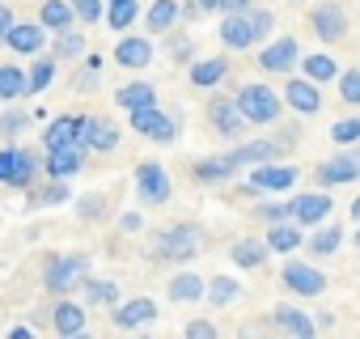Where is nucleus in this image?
Instances as JSON below:
<instances>
[{
  "mask_svg": "<svg viewBox=\"0 0 360 339\" xmlns=\"http://www.w3.org/2000/svg\"><path fill=\"white\" fill-rule=\"evenodd\" d=\"M127 127L153 144H174L183 136V110H165V106H140V110H127Z\"/></svg>",
  "mask_w": 360,
  "mask_h": 339,
  "instance_id": "nucleus-5",
  "label": "nucleus"
},
{
  "mask_svg": "<svg viewBox=\"0 0 360 339\" xmlns=\"http://www.w3.org/2000/svg\"><path fill=\"white\" fill-rule=\"evenodd\" d=\"M267 246L271 255H292L305 246V225L297 221H280V225H267Z\"/></svg>",
  "mask_w": 360,
  "mask_h": 339,
  "instance_id": "nucleus-32",
  "label": "nucleus"
},
{
  "mask_svg": "<svg viewBox=\"0 0 360 339\" xmlns=\"http://www.w3.org/2000/svg\"><path fill=\"white\" fill-rule=\"evenodd\" d=\"M72 9H77V22H81V26L106 22V0H72Z\"/></svg>",
  "mask_w": 360,
  "mask_h": 339,
  "instance_id": "nucleus-46",
  "label": "nucleus"
},
{
  "mask_svg": "<svg viewBox=\"0 0 360 339\" xmlns=\"http://www.w3.org/2000/svg\"><path fill=\"white\" fill-rule=\"evenodd\" d=\"M238 106H242V115H246V123L250 127H271V123H280V115H284V94H276L267 81H246V85H238Z\"/></svg>",
  "mask_w": 360,
  "mask_h": 339,
  "instance_id": "nucleus-4",
  "label": "nucleus"
},
{
  "mask_svg": "<svg viewBox=\"0 0 360 339\" xmlns=\"http://www.w3.org/2000/svg\"><path fill=\"white\" fill-rule=\"evenodd\" d=\"M233 174H242V170H238V161L229 157V148H225V153H212V157H200V161L191 165V179H195L200 187H225Z\"/></svg>",
  "mask_w": 360,
  "mask_h": 339,
  "instance_id": "nucleus-20",
  "label": "nucleus"
},
{
  "mask_svg": "<svg viewBox=\"0 0 360 339\" xmlns=\"http://www.w3.org/2000/svg\"><path fill=\"white\" fill-rule=\"evenodd\" d=\"M330 140H335L339 148L356 144V140H360V115H347V119H339V123L330 127Z\"/></svg>",
  "mask_w": 360,
  "mask_h": 339,
  "instance_id": "nucleus-47",
  "label": "nucleus"
},
{
  "mask_svg": "<svg viewBox=\"0 0 360 339\" xmlns=\"http://www.w3.org/2000/svg\"><path fill=\"white\" fill-rule=\"evenodd\" d=\"M284 102H288V110H297L301 119H309V115L322 110V85L309 81V77H288L284 81Z\"/></svg>",
  "mask_w": 360,
  "mask_h": 339,
  "instance_id": "nucleus-22",
  "label": "nucleus"
},
{
  "mask_svg": "<svg viewBox=\"0 0 360 339\" xmlns=\"http://www.w3.org/2000/svg\"><path fill=\"white\" fill-rule=\"evenodd\" d=\"M30 335H34L30 322H13V326H9V339H30Z\"/></svg>",
  "mask_w": 360,
  "mask_h": 339,
  "instance_id": "nucleus-56",
  "label": "nucleus"
},
{
  "mask_svg": "<svg viewBox=\"0 0 360 339\" xmlns=\"http://www.w3.org/2000/svg\"><path fill=\"white\" fill-rule=\"evenodd\" d=\"M131 191L140 208H165L174 200V183H169V170L161 161H140L136 174H131Z\"/></svg>",
  "mask_w": 360,
  "mask_h": 339,
  "instance_id": "nucleus-6",
  "label": "nucleus"
},
{
  "mask_svg": "<svg viewBox=\"0 0 360 339\" xmlns=\"http://www.w3.org/2000/svg\"><path fill=\"white\" fill-rule=\"evenodd\" d=\"M140 22V0H106V26L115 34H127Z\"/></svg>",
  "mask_w": 360,
  "mask_h": 339,
  "instance_id": "nucleus-40",
  "label": "nucleus"
},
{
  "mask_svg": "<svg viewBox=\"0 0 360 339\" xmlns=\"http://www.w3.org/2000/svg\"><path fill=\"white\" fill-rule=\"evenodd\" d=\"M94 271V263H89V255H81V250H56V255H47L43 259V288L51 293V297H72V293H81V284H85V276Z\"/></svg>",
  "mask_w": 360,
  "mask_h": 339,
  "instance_id": "nucleus-3",
  "label": "nucleus"
},
{
  "mask_svg": "<svg viewBox=\"0 0 360 339\" xmlns=\"http://www.w3.org/2000/svg\"><path fill=\"white\" fill-rule=\"evenodd\" d=\"M85 157H89V148L85 144H77V148H47V157H43V174L47 179H77L81 170H85Z\"/></svg>",
  "mask_w": 360,
  "mask_h": 339,
  "instance_id": "nucleus-26",
  "label": "nucleus"
},
{
  "mask_svg": "<svg viewBox=\"0 0 360 339\" xmlns=\"http://www.w3.org/2000/svg\"><path fill=\"white\" fill-rule=\"evenodd\" d=\"M72 217L81 225H102L110 217V204H106L102 191H85V196H72Z\"/></svg>",
  "mask_w": 360,
  "mask_h": 339,
  "instance_id": "nucleus-37",
  "label": "nucleus"
},
{
  "mask_svg": "<svg viewBox=\"0 0 360 339\" xmlns=\"http://www.w3.org/2000/svg\"><path fill=\"white\" fill-rule=\"evenodd\" d=\"M250 22H255L259 43H267V39H271V30H276V13H271V9H263V5H255V9H250Z\"/></svg>",
  "mask_w": 360,
  "mask_h": 339,
  "instance_id": "nucleus-49",
  "label": "nucleus"
},
{
  "mask_svg": "<svg viewBox=\"0 0 360 339\" xmlns=\"http://www.w3.org/2000/svg\"><path fill=\"white\" fill-rule=\"evenodd\" d=\"M157 301L153 297H127V301H119V305H110V322L119 326V331H140V326H148V322H157Z\"/></svg>",
  "mask_w": 360,
  "mask_h": 339,
  "instance_id": "nucleus-19",
  "label": "nucleus"
},
{
  "mask_svg": "<svg viewBox=\"0 0 360 339\" xmlns=\"http://www.w3.org/2000/svg\"><path fill=\"white\" fill-rule=\"evenodd\" d=\"M119 140H123V127H119L115 119H106V115H85V148H89V153L106 157V153L119 148Z\"/></svg>",
  "mask_w": 360,
  "mask_h": 339,
  "instance_id": "nucleus-25",
  "label": "nucleus"
},
{
  "mask_svg": "<svg viewBox=\"0 0 360 339\" xmlns=\"http://www.w3.org/2000/svg\"><path fill=\"white\" fill-rule=\"evenodd\" d=\"M81 297H85V305L89 309H110V305H119L123 301V293H119V284L110 280V276H85V284H81Z\"/></svg>",
  "mask_w": 360,
  "mask_h": 339,
  "instance_id": "nucleus-30",
  "label": "nucleus"
},
{
  "mask_svg": "<svg viewBox=\"0 0 360 339\" xmlns=\"http://www.w3.org/2000/svg\"><path fill=\"white\" fill-rule=\"evenodd\" d=\"M5 47H9L18 60H34V56H43V51L51 47V30H47L39 18H34V22H18V26L9 30Z\"/></svg>",
  "mask_w": 360,
  "mask_h": 339,
  "instance_id": "nucleus-13",
  "label": "nucleus"
},
{
  "mask_svg": "<svg viewBox=\"0 0 360 339\" xmlns=\"http://www.w3.org/2000/svg\"><path fill=\"white\" fill-rule=\"evenodd\" d=\"M26 127H30V110H22V106L0 110V140H22Z\"/></svg>",
  "mask_w": 360,
  "mask_h": 339,
  "instance_id": "nucleus-44",
  "label": "nucleus"
},
{
  "mask_svg": "<svg viewBox=\"0 0 360 339\" xmlns=\"http://www.w3.org/2000/svg\"><path fill=\"white\" fill-rule=\"evenodd\" d=\"M178 22H183V0H153V5L144 9V30H148L153 39L169 34Z\"/></svg>",
  "mask_w": 360,
  "mask_h": 339,
  "instance_id": "nucleus-28",
  "label": "nucleus"
},
{
  "mask_svg": "<svg viewBox=\"0 0 360 339\" xmlns=\"http://www.w3.org/2000/svg\"><path fill=\"white\" fill-rule=\"evenodd\" d=\"M72 204V191H68V179H39L34 187L22 191V212H43V208H64Z\"/></svg>",
  "mask_w": 360,
  "mask_h": 339,
  "instance_id": "nucleus-15",
  "label": "nucleus"
},
{
  "mask_svg": "<svg viewBox=\"0 0 360 339\" xmlns=\"http://www.w3.org/2000/svg\"><path fill=\"white\" fill-rule=\"evenodd\" d=\"M217 39L225 43V51H250V47H259V34H255L250 13H221Z\"/></svg>",
  "mask_w": 360,
  "mask_h": 339,
  "instance_id": "nucleus-21",
  "label": "nucleus"
},
{
  "mask_svg": "<svg viewBox=\"0 0 360 339\" xmlns=\"http://www.w3.org/2000/svg\"><path fill=\"white\" fill-rule=\"evenodd\" d=\"M288 148L280 140H233L229 157L238 161V170H250V165H263V161H280Z\"/></svg>",
  "mask_w": 360,
  "mask_h": 339,
  "instance_id": "nucleus-27",
  "label": "nucleus"
},
{
  "mask_svg": "<svg viewBox=\"0 0 360 339\" xmlns=\"http://www.w3.org/2000/svg\"><path fill=\"white\" fill-rule=\"evenodd\" d=\"M301 72L309 77V81H318V85H326V81H339V64L326 56V51H314V56H301Z\"/></svg>",
  "mask_w": 360,
  "mask_h": 339,
  "instance_id": "nucleus-43",
  "label": "nucleus"
},
{
  "mask_svg": "<svg viewBox=\"0 0 360 339\" xmlns=\"http://www.w3.org/2000/svg\"><path fill=\"white\" fill-rule=\"evenodd\" d=\"M18 26V18H13V9L9 5H0V47H5V39H9V30Z\"/></svg>",
  "mask_w": 360,
  "mask_h": 339,
  "instance_id": "nucleus-54",
  "label": "nucleus"
},
{
  "mask_svg": "<svg viewBox=\"0 0 360 339\" xmlns=\"http://www.w3.org/2000/svg\"><path fill=\"white\" fill-rule=\"evenodd\" d=\"M242 297V280L238 276H208V305L212 309H225V305H233Z\"/></svg>",
  "mask_w": 360,
  "mask_h": 339,
  "instance_id": "nucleus-42",
  "label": "nucleus"
},
{
  "mask_svg": "<svg viewBox=\"0 0 360 339\" xmlns=\"http://www.w3.org/2000/svg\"><path fill=\"white\" fill-rule=\"evenodd\" d=\"M297 5H301V0H297Z\"/></svg>",
  "mask_w": 360,
  "mask_h": 339,
  "instance_id": "nucleus-59",
  "label": "nucleus"
},
{
  "mask_svg": "<svg viewBox=\"0 0 360 339\" xmlns=\"http://www.w3.org/2000/svg\"><path fill=\"white\" fill-rule=\"evenodd\" d=\"M339 98L347 106H360V68H343L339 72Z\"/></svg>",
  "mask_w": 360,
  "mask_h": 339,
  "instance_id": "nucleus-48",
  "label": "nucleus"
},
{
  "mask_svg": "<svg viewBox=\"0 0 360 339\" xmlns=\"http://www.w3.org/2000/svg\"><path fill=\"white\" fill-rule=\"evenodd\" d=\"M280 284H284L292 297H322V293H326V271H318L314 263L288 259V263L280 267Z\"/></svg>",
  "mask_w": 360,
  "mask_h": 339,
  "instance_id": "nucleus-12",
  "label": "nucleus"
},
{
  "mask_svg": "<svg viewBox=\"0 0 360 339\" xmlns=\"http://www.w3.org/2000/svg\"><path fill=\"white\" fill-rule=\"evenodd\" d=\"M314 183L318 187H347V183H360V148L356 144H347V148H339L335 157H326V161H318L314 165Z\"/></svg>",
  "mask_w": 360,
  "mask_h": 339,
  "instance_id": "nucleus-8",
  "label": "nucleus"
},
{
  "mask_svg": "<svg viewBox=\"0 0 360 339\" xmlns=\"http://www.w3.org/2000/svg\"><path fill=\"white\" fill-rule=\"evenodd\" d=\"M259 68L263 72H276V77H288V72H297L301 68V43L297 39H267L263 47H259Z\"/></svg>",
  "mask_w": 360,
  "mask_h": 339,
  "instance_id": "nucleus-11",
  "label": "nucleus"
},
{
  "mask_svg": "<svg viewBox=\"0 0 360 339\" xmlns=\"http://www.w3.org/2000/svg\"><path fill=\"white\" fill-rule=\"evenodd\" d=\"M161 39H165V56H169L174 64L191 68V64L200 60V51H195V39H191L187 30H178V26H174V30H169V34H161Z\"/></svg>",
  "mask_w": 360,
  "mask_h": 339,
  "instance_id": "nucleus-39",
  "label": "nucleus"
},
{
  "mask_svg": "<svg viewBox=\"0 0 360 339\" xmlns=\"http://www.w3.org/2000/svg\"><path fill=\"white\" fill-rule=\"evenodd\" d=\"M259 326H263V331L292 335V339H309V335H318V318H309V314H305V309H297V305H276Z\"/></svg>",
  "mask_w": 360,
  "mask_h": 339,
  "instance_id": "nucleus-16",
  "label": "nucleus"
},
{
  "mask_svg": "<svg viewBox=\"0 0 360 339\" xmlns=\"http://www.w3.org/2000/svg\"><path fill=\"white\" fill-rule=\"evenodd\" d=\"M43 157L47 148H30V144H18V140H5L0 144V187L5 191H26L43 179Z\"/></svg>",
  "mask_w": 360,
  "mask_h": 339,
  "instance_id": "nucleus-2",
  "label": "nucleus"
},
{
  "mask_svg": "<svg viewBox=\"0 0 360 339\" xmlns=\"http://www.w3.org/2000/svg\"><path fill=\"white\" fill-rule=\"evenodd\" d=\"M246 179L263 191V196H284L301 183V170L288 165V161H263V165H250L246 170Z\"/></svg>",
  "mask_w": 360,
  "mask_h": 339,
  "instance_id": "nucleus-10",
  "label": "nucleus"
},
{
  "mask_svg": "<svg viewBox=\"0 0 360 339\" xmlns=\"http://www.w3.org/2000/svg\"><path fill=\"white\" fill-rule=\"evenodd\" d=\"M39 22H43L51 34L81 26V22H77V9H72V0H43V5H39Z\"/></svg>",
  "mask_w": 360,
  "mask_h": 339,
  "instance_id": "nucleus-34",
  "label": "nucleus"
},
{
  "mask_svg": "<svg viewBox=\"0 0 360 339\" xmlns=\"http://www.w3.org/2000/svg\"><path fill=\"white\" fill-rule=\"evenodd\" d=\"M267 255H271L267 238H238V242L229 246V259H233V267H242V271H259V267L267 263Z\"/></svg>",
  "mask_w": 360,
  "mask_h": 339,
  "instance_id": "nucleus-31",
  "label": "nucleus"
},
{
  "mask_svg": "<svg viewBox=\"0 0 360 339\" xmlns=\"http://www.w3.org/2000/svg\"><path fill=\"white\" fill-rule=\"evenodd\" d=\"M352 242H356V250H360V221H356V234H352Z\"/></svg>",
  "mask_w": 360,
  "mask_h": 339,
  "instance_id": "nucleus-58",
  "label": "nucleus"
},
{
  "mask_svg": "<svg viewBox=\"0 0 360 339\" xmlns=\"http://www.w3.org/2000/svg\"><path fill=\"white\" fill-rule=\"evenodd\" d=\"M183 335H187V339H217V322H212V318H191V322L183 326Z\"/></svg>",
  "mask_w": 360,
  "mask_h": 339,
  "instance_id": "nucleus-52",
  "label": "nucleus"
},
{
  "mask_svg": "<svg viewBox=\"0 0 360 339\" xmlns=\"http://www.w3.org/2000/svg\"><path fill=\"white\" fill-rule=\"evenodd\" d=\"M43 326H51L56 335H85V326H89V305H81V301H72V297H51L47 305H39V314H34Z\"/></svg>",
  "mask_w": 360,
  "mask_h": 339,
  "instance_id": "nucleus-7",
  "label": "nucleus"
},
{
  "mask_svg": "<svg viewBox=\"0 0 360 339\" xmlns=\"http://www.w3.org/2000/svg\"><path fill=\"white\" fill-rule=\"evenodd\" d=\"M56 68H60V60H56L51 51H43V56L30 60V98L47 94V89L56 85Z\"/></svg>",
  "mask_w": 360,
  "mask_h": 339,
  "instance_id": "nucleus-41",
  "label": "nucleus"
},
{
  "mask_svg": "<svg viewBox=\"0 0 360 339\" xmlns=\"http://www.w3.org/2000/svg\"><path fill=\"white\" fill-rule=\"evenodd\" d=\"M98 85H102V68H98V64H85V68L72 77V89H77V94H94Z\"/></svg>",
  "mask_w": 360,
  "mask_h": 339,
  "instance_id": "nucleus-50",
  "label": "nucleus"
},
{
  "mask_svg": "<svg viewBox=\"0 0 360 339\" xmlns=\"http://www.w3.org/2000/svg\"><path fill=\"white\" fill-rule=\"evenodd\" d=\"M309 30H314V39H322V43H343V34H347V13H343L339 0H322V5L309 9Z\"/></svg>",
  "mask_w": 360,
  "mask_h": 339,
  "instance_id": "nucleus-17",
  "label": "nucleus"
},
{
  "mask_svg": "<svg viewBox=\"0 0 360 339\" xmlns=\"http://www.w3.org/2000/svg\"><path fill=\"white\" fill-rule=\"evenodd\" d=\"M115 64L123 68V72H144L148 64H153V56H157V47H153V34H119V43H115Z\"/></svg>",
  "mask_w": 360,
  "mask_h": 339,
  "instance_id": "nucleus-14",
  "label": "nucleus"
},
{
  "mask_svg": "<svg viewBox=\"0 0 360 339\" xmlns=\"http://www.w3.org/2000/svg\"><path fill=\"white\" fill-rule=\"evenodd\" d=\"M89 51V39H85V30H60V34H51V56L60 60V64H68V60H81Z\"/></svg>",
  "mask_w": 360,
  "mask_h": 339,
  "instance_id": "nucleus-38",
  "label": "nucleus"
},
{
  "mask_svg": "<svg viewBox=\"0 0 360 339\" xmlns=\"http://www.w3.org/2000/svg\"><path fill=\"white\" fill-rule=\"evenodd\" d=\"M255 217H259L263 225H280V221H292V204H288V200H263V204L255 208Z\"/></svg>",
  "mask_w": 360,
  "mask_h": 339,
  "instance_id": "nucleus-45",
  "label": "nucleus"
},
{
  "mask_svg": "<svg viewBox=\"0 0 360 339\" xmlns=\"http://www.w3.org/2000/svg\"><path fill=\"white\" fill-rule=\"evenodd\" d=\"M339 242H343V225H314L309 234H305V250H309V259H326V255H335L339 250Z\"/></svg>",
  "mask_w": 360,
  "mask_h": 339,
  "instance_id": "nucleus-35",
  "label": "nucleus"
},
{
  "mask_svg": "<svg viewBox=\"0 0 360 339\" xmlns=\"http://www.w3.org/2000/svg\"><path fill=\"white\" fill-rule=\"evenodd\" d=\"M225 77H229V60L225 56H200L187 68L191 89H217V85H225Z\"/></svg>",
  "mask_w": 360,
  "mask_h": 339,
  "instance_id": "nucleus-29",
  "label": "nucleus"
},
{
  "mask_svg": "<svg viewBox=\"0 0 360 339\" xmlns=\"http://www.w3.org/2000/svg\"><path fill=\"white\" fill-rule=\"evenodd\" d=\"M204 119H208V127H212L221 140H242L246 127H250L246 115H242V106H238V98H225V94H212V98H208Z\"/></svg>",
  "mask_w": 360,
  "mask_h": 339,
  "instance_id": "nucleus-9",
  "label": "nucleus"
},
{
  "mask_svg": "<svg viewBox=\"0 0 360 339\" xmlns=\"http://www.w3.org/2000/svg\"><path fill=\"white\" fill-rule=\"evenodd\" d=\"M208 13H221V0H183V18L187 22H200Z\"/></svg>",
  "mask_w": 360,
  "mask_h": 339,
  "instance_id": "nucleus-51",
  "label": "nucleus"
},
{
  "mask_svg": "<svg viewBox=\"0 0 360 339\" xmlns=\"http://www.w3.org/2000/svg\"><path fill=\"white\" fill-rule=\"evenodd\" d=\"M347 212H352V221H360V196L352 200V208H347Z\"/></svg>",
  "mask_w": 360,
  "mask_h": 339,
  "instance_id": "nucleus-57",
  "label": "nucleus"
},
{
  "mask_svg": "<svg viewBox=\"0 0 360 339\" xmlns=\"http://www.w3.org/2000/svg\"><path fill=\"white\" fill-rule=\"evenodd\" d=\"M153 102H157L153 81H123L115 89V106H123V110H140V106H153Z\"/></svg>",
  "mask_w": 360,
  "mask_h": 339,
  "instance_id": "nucleus-36",
  "label": "nucleus"
},
{
  "mask_svg": "<svg viewBox=\"0 0 360 339\" xmlns=\"http://www.w3.org/2000/svg\"><path fill=\"white\" fill-rule=\"evenodd\" d=\"M288 204H292V221H297V225H305V229H314V225L330 221V212H335V200H330V191H326V187H318V191H301V196H292Z\"/></svg>",
  "mask_w": 360,
  "mask_h": 339,
  "instance_id": "nucleus-18",
  "label": "nucleus"
},
{
  "mask_svg": "<svg viewBox=\"0 0 360 339\" xmlns=\"http://www.w3.org/2000/svg\"><path fill=\"white\" fill-rule=\"evenodd\" d=\"M144 229V212H123L119 217V234H140Z\"/></svg>",
  "mask_w": 360,
  "mask_h": 339,
  "instance_id": "nucleus-53",
  "label": "nucleus"
},
{
  "mask_svg": "<svg viewBox=\"0 0 360 339\" xmlns=\"http://www.w3.org/2000/svg\"><path fill=\"white\" fill-rule=\"evenodd\" d=\"M200 250H204V225L178 221V225L157 229V238H153V246H148V259H153V263H165V267H187Z\"/></svg>",
  "mask_w": 360,
  "mask_h": 339,
  "instance_id": "nucleus-1",
  "label": "nucleus"
},
{
  "mask_svg": "<svg viewBox=\"0 0 360 339\" xmlns=\"http://www.w3.org/2000/svg\"><path fill=\"white\" fill-rule=\"evenodd\" d=\"M77 144H85V115H56V119H47L43 148H77Z\"/></svg>",
  "mask_w": 360,
  "mask_h": 339,
  "instance_id": "nucleus-23",
  "label": "nucleus"
},
{
  "mask_svg": "<svg viewBox=\"0 0 360 339\" xmlns=\"http://www.w3.org/2000/svg\"><path fill=\"white\" fill-rule=\"evenodd\" d=\"M22 98H30V68L0 64V102H22Z\"/></svg>",
  "mask_w": 360,
  "mask_h": 339,
  "instance_id": "nucleus-33",
  "label": "nucleus"
},
{
  "mask_svg": "<svg viewBox=\"0 0 360 339\" xmlns=\"http://www.w3.org/2000/svg\"><path fill=\"white\" fill-rule=\"evenodd\" d=\"M165 297H169L174 305H195V301L208 297V280H204L200 271H191V267H178V271L165 280Z\"/></svg>",
  "mask_w": 360,
  "mask_h": 339,
  "instance_id": "nucleus-24",
  "label": "nucleus"
},
{
  "mask_svg": "<svg viewBox=\"0 0 360 339\" xmlns=\"http://www.w3.org/2000/svg\"><path fill=\"white\" fill-rule=\"evenodd\" d=\"M255 0H221V13H250Z\"/></svg>",
  "mask_w": 360,
  "mask_h": 339,
  "instance_id": "nucleus-55",
  "label": "nucleus"
}]
</instances>
